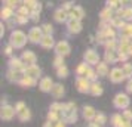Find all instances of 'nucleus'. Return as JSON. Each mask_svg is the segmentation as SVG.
<instances>
[{
  "label": "nucleus",
  "instance_id": "obj_24",
  "mask_svg": "<svg viewBox=\"0 0 132 127\" xmlns=\"http://www.w3.org/2000/svg\"><path fill=\"white\" fill-rule=\"evenodd\" d=\"M122 123H123V118L120 115H113V126L114 127H122Z\"/></svg>",
  "mask_w": 132,
  "mask_h": 127
},
{
  "label": "nucleus",
  "instance_id": "obj_29",
  "mask_svg": "<svg viewBox=\"0 0 132 127\" xmlns=\"http://www.w3.org/2000/svg\"><path fill=\"white\" fill-rule=\"evenodd\" d=\"M123 74H125L126 77H131V75H132V65L126 64L125 67H123Z\"/></svg>",
  "mask_w": 132,
  "mask_h": 127
},
{
  "label": "nucleus",
  "instance_id": "obj_41",
  "mask_svg": "<svg viewBox=\"0 0 132 127\" xmlns=\"http://www.w3.org/2000/svg\"><path fill=\"white\" fill-rule=\"evenodd\" d=\"M123 18H128V19L132 18V9H126L125 13H123Z\"/></svg>",
  "mask_w": 132,
  "mask_h": 127
},
{
  "label": "nucleus",
  "instance_id": "obj_26",
  "mask_svg": "<svg viewBox=\"0 0 132 127\" xmlns=\"http://www.w3.org/2000/svg\"><path fill=\"white\" fill-rule=\"evenodd\" d=\"M67 74H68V70H67L65 65H62V67L58 68V77L64 79V77H67Z\"/></svg>",
  "mask_w": 132,
  "mask_h": 127
},
{
  "label": "nucleus",
  "instance_id": "obj_32",
  "mask_svg": "<svg viewBox=\"0 0 132 127\" xmlns=\"http://www.w3.org/2000/svg\"><path fill=\"white\" fill-rule=\"evenodd\" d=\"M48 118H49V121L56 120V118H58V112H55V111H51V112L48 114Z\"/></svg>",
  "mask_w": 132,
  "mask_h": 127
},
{
  "label": "nucleus",
  "instance_id": "obj_40",
  "mask_svg": "<svg viewBox=\"0 0 132 127\" xmlns=\"http://www.w3.org/2000/svg\"><path fill=\"white\" fill-rule=\"evenodd\" d=\"M62 64H64V62H62V58H61L60 55H58V58H56V59H55V67H62Z\"/></svg>",
  "mask_w": 132,
  "mask_h": 127
},
{
  "label": "nucleus",
  "instance_id": "obj_8",
  "mask_svg": "<svg viewBox=\"0 0 132 127\" xmlns=\"http://www.w3.org/2000/svg\"><path fill=\"white\" fill-rule=\"evenodd\" d=\"M39 74H40V70L36 65H30V67L25 68V75H28V77L36 79V77H39Z\"/></svg>",
  "mask_w": 132,
  "mask_h": 127
},
{
  "label": "nucleus",
  "instance_id": "obj_35",
  "mask_svg": "<svg viewBox=\"0 0 132 127\" xmlns=\"http://www.w3.org/2000/svg\"><path fill=\"white\" fill-rule=\"evenodd\" d=\"M85 75H86V79H89V80H94V79L96 77V75H95V73H94L92 70H88V73L85 74Z\"/></svg>",
  "mask_w": 132,
  "mask_h": 127
},
{
  "label": "nucleus",
  "instance_id": "obj_39",
  "mask_svg": "<svg viewBox=\"0 0 132 127\" xmlns=\"http://www.w3.org/2000/svg\"><path fill=\"white\" fill-rule=\"evenodd\" d=\"M27 16H21V15H18V16H16V22H18V24H24V22H27Z\"/></svg>",
  "mask_w": 132,
  "mask_h": 127
},
{
  "label": "nucleus",
  "instance_id": "obj_3",
  "mask_svg": "<svg viewBox=\"0 0 132 127\" xmlns=\"http://www.w3.org/2000/svg\"><path fill=\"white\" fill-rule=\"evenodd\" d=\"M114 105H116L117 108H126V106L129 105V99H128L126 95L119 93V95L116 96V99H114Z\"/></svg>",
  "mask_w": 132,
  "mask_h": 127
},
{
  "label": "nucleus",
  "instance_id": "obj_20",
  "mask_svg": "<svg viewBox=\"0 0 132 127\" xmlns=\"http://www.w3.org/2000/svg\"><path fill=\"white\" fill-rule=\"evenodd\" d=\"M107 65L105 64H98V68H96V73L98 75H107Z\"/></svg>",
  "mask_w": 132,
  "mask_h": 127
},
{
  "label": "nucleus",
  "instance_id": "obj_33",
  "mask_svg": "<svg viewBox=\"0 0 132 127\" xmlns=\"http://www.w3.org/2000/svg\"><path fill=\"white\" fill-rule=\"evenodd\" d=\"M110 16H111V11H110V9H105V11L101 13V18L102 19H108Z\"/></svg>",
  "mask_w": 132,
  "mask_h": 127
},
{
  "label": "nucleus",
  "instance_id": "obj_38",
  "mask_svg": "<svg viewBox=\"0 0 132 127\" xmlns=\"http://www.w3.org/2000/svg\"><path fill=\"white\" fill-rule=\"evenodd\" d=\"M24 3H25V6H28V7L36 6V0H24Z\"/></svg>",
  "mask_w": 132,
  "mask_h": 127
},
{
  "label": "nucleus",
  "instance_id": "obj_27",
  "mask_svg": "<svg viewBox=\"0 0 132 127\" xmlns=\"http://www.w3.org/2000/svg\"><path fill=\"white\" fill-rule=\"evenodd\" d=\"M105 61H107V62H114V61H116V56H114L113 50H107V53H105Z\"/></svg>",
  "mask_w": 132,
  "mask_h": 127
},
{
  "label": "nucleus",
  "instance_id": "obj_44",
  "mask_svg": "<svg viewBox=\"0 0 132 127\" xmlns=\"http://www.w3.org/2000/svg\"><path fill=\"white\" fill-rule=\"evenodd\" d=\"M126 58H128V53H122V52L119 53V59H120V61H125Z\"/></svg>",
  "mask_w": 132,
  "mask_h": 127
},
{
  "label": "nucleus",
  "instance_id": "obj_4",
  "mask_svg": "<svg viewBox=\"0 0 132 127\" xmlns=\"http://www.w3.org/2000/svg\"><path fill=\"white\" fill-rule=\"evenodd\" d=\"M125 77L126 75L123 74V70H119V68H114L113 71L110 73V80H111L113 83H119V81H122Z\"/></svg>",
  "mask_w": 132,
  "mask_h": 127
},
{
  "label": "nucleus",
  "instance_id": "obj_42",
  "mask_svg": "<svg viewBox=\"0 0 132 127\" xmlns=\"http://www.w3.org/2000/svg\"><path fill=\"white\" fill-rule=\"evenodd\" d=\"M15 109H16V112H21V111H24V109H25L24 103H22V102H19L18 105H16V108H15Z\"/></svg>",
  "mask_w": 132,
  "mask_h": 127
},
{
  "label": "nucleus",
  "instance_id": "obj_46",
  "mask_svg": "<svg viewBox=\"0 0 132 127\" xmlns=\"http://www.w3.org/2000/svg\"><path fill=\"white\" fill-rule=\"evenodd\" d=\"M71 5H73V3H70V2H67L65 5H64V11H65V12H67V11H68V9L71 7Z\"/></svg>",
  "mask_w": 132,
  "mask_h": 127
},
{
  "label": "nucleus",
  "instance_id": "obj_6",
  "mask_svg": "<svg viewBox=\"0 0 132 127\" xmlns=\"http://www.w3.org/2000/svg\"><path fill=\"white\" fill-rule=\"evenodd\" d=\"M15 111L16 109H13L12 106H3L2 108V118L3 120H11L13 117V114H15Z\"/></svg>",
  "mask_w": 132,
  "mask_h": 127
},
{
  "label": "nucleus",
  "instance_id": "obj_5",
  "mask_svg": "<svg viewBox=\"0 0 132 127\" xmlns=\"http://www.w3.org/2000/svg\"><path fill=\"white\" fill-rule=\"evenodd\" d=\"M55 49H56V53L60 55V56H65V55L70 53V46H68L67 42H60Z\"/></svg>",
  "mask_w": 132,
  "mask_h": 127
},
{
  "label": "nucleus",
  "instance_id": "obj_10",
  "mask_svg": "<svg viewBox=\"0 0 132 127\" xmlns=\"http://www.w3.org/2000/svg\"><path fill=\"white\" fill-rule=\"evenodd\" d=\"M68 28H70L71 33H79L82 30V24H80L79 19H70L68 21Z\"/></svg>",
  "mask_w": 132,
  "mask_h": 127
},
{
  "label": "nucleus",
  "instance_id": "obj_17",
  "mask_svg": "<svg viewBox=\"0 0 132 127\" xmlns=\"http://www.w3.org/2000/svg\"><path fill=\"white\" fill-rule=\"evenodd\" d=\"M55 19L58 21V22H64L67 19V12L64 9H61V11H56L55 12Z\"/></svg>",
  "mask_w": 132,
  "mask_h": 127
},
{
  "label": "nucleus",
  "instance_id": "obj_30",
  "mask_svg": "<svg viewBox=\"0 0 132 127\" xmlns=\"http://www.w3.org/2000/svg\"><path fill=\"white\" fill-rule=\"evenodd\" d=\"M88 70H89L88 65H86V64H82V65H79V68H77V74H80V75H82V74H86Z\"/></svg>",
  "mask_w": 132,
  "mask_h": 127
},
{
  "label": "nucleus",
  "instance_id": "obj_51",
  "mask_svg": "<svg viewBox=\"0 0 132 127\" xmlns=\"http://www.w3.org/2000/svg\"><path fill=\"white\" fill-rule=\"evenodd\" d=\"M89 127H98V124H96V123H94V124H90Z\"/></svg>",
  "mask_w": 132,
  "mask_h": 127
},
{
  "label": "nucleus",
  "instance_id": "obj_13",
  "mask_svg": "<svg viewBox=\"0 0 132 127\" xmlns=\"http://www.w3.org/2000/svg\"><path fill=\"white\" fill-rule=\"evenodd\" d=\"M22 61L27 62V64H30V65H34V62H36V56L33 52H24L22 55Z\"/></svg>",
  "mask_w": 132,
  "mask_h": 127
},
{
  "label": "nucleus",
  "instance_id": "obj_18",
  "mask_svg": "<svg viewBox=\"0 0 132 127\" xmlns=\"http://www.w3.org/2000/svg\"><path fill=\"white\" fill-rule=\"evenodd\" d=\"M19 83H21L22 86H34V84H36V80L33 79V77H28V75H24V79L21 80Z\"/></svg>",
  "mask_w": 132,
  "mask_h": 127
},
{
  "label": "nucleus",
  "instance_id": "obj_14",
  "mask_svg": "<svg viewBox=\"0 0 132 127\" xmlns=\"http://www.w3.org/2000/svg\"><path fill=\"white\" fill-rule=\"evenodd\" d=\"M83 115L85 118H88V120H92L94 117H95V109L92 108V106H85L83 108Z\"/></svg>",
  "mask_w": 132,
  "mask_h": 127
},
{
  "label": "nucleus",
  "instance_id": "obj_7",
  "mask_svg": "<svg viewBox=\"0 0 132 127\" xmlns=\"http://www.w3.org/2000/svg\"><path fill=\"white\" fill-rule=\"evenodd\" d=\"M85 59L88 64H98V55L95 50H88L85 53Z\"/></svg>",
  "mask_w": 132,
  "mask_h": 127
},
{
  "label": "nucleus",
  "instance_id": "obj_21",
  "mask_svg": "<svg viewBox=\"0 0 132 127\" xmlns=\"http://www.w3.org/2000/svg\"><path fill=\"white\" fill-rule=\"evenodd\" d=\"M18 114H19V120H21V121H27V120H30V117H31V115H30V111H28L27 108H25L24 111L18 112Z\"/></svg>",
  "mask_w": 132,
  "mask_h": 127
},
{
  "label": "nucleus",
  "instance_id": "obj_53",
  "mask_svg": "<svg viewBox=\"0 0 132 127\" xmlns=\"http://www.w3.org/2000/svg\"><path fill=\"white\" fill-rule=\"evenodd\" d=\"M126 2H128V0H122V3H126Z\"/></svg>",
  "mask_w": 132,
  "mask_h": 127
},
{
  "label": "nucleus",
  "instance_id": "obj_49",
  "mask_svg": "<svg viewBox=\"0 0 132 127\" xmlns=\"http://www.w3.org/2000/svg\"><path fill=\"white\" fill-rule=\"evenodd\" d=\"M55 127H65V126H64V123H62V121H60V123H56V124H55Z\"/></svg>",
  "mask_w": 132,
  "mask_h": 127
},
{
  "label": "nucleus",
  "instance_id": "obj_43",
  "mask_svg": "<svg viewBox=\"0 0 132 127\" xmlns=\"http://www.w3.org/2000/svg\"><path fill=\"white\" fill-rule=\"evenodd\" d=\"M122 127H132L131 121H128V120H123V123H122Z\"/></svg>",
  "mask_w": 132,
  "mask_h": 127
},
{
  "label": "nucleus",
  "instance_id": "obj_37",
  "mask_svg": "<svg viewBox=\"0 0 132 127\" xmlns=\"http://www.w3.org/2000/svg\"><path fill=\"white\" fill-rule=\"evenodd\" d=\"M105 47L108 49V50H113L114 49V40L111 38V40H108L107 43H105Z\"/></svg>",
  "mask_w": 132,
  "mask_h": 127
},
{
  "label": "nucleus",
  "instance_id": "obj_25",
  "mask_svg": "<svg viewBox=\"0 0 132 127\" xmlns=\"http://www.w3.org/2000/svg\"><path fill=\"white\" fill-rule=\"evenodd\" d=\"M12 16V9L7 6V7H5L3 11H2V18H5V19H9Z\"/></svg>",
  "mask_w": 132,
  "mask_h": 127
},
{
  "label": "nucleus",
  "instance_id": "obj_48",
  "mask_svg": "<svg viewBox=\"0 0 132 127\" xmlns=\"http://www.w3.org/2000/svg\"><path fill=\"white\" fill-rule=\"evenodd\" d=\"M128 92H131L132 93V79H131V81L128 83Z\"/></svg>",
  "mask_w": 132,
  "mask_h": 127
},
{
  "label": "nucleus",
  "instance_id": "obj_47",
  "mask_svg": "<svg viewBox=\"0 0 132 127\" xmlns=\"http://www.w3.org/2000/svg\"><path fill=\"white\" fill-rule=\"evenodd\" d=\"M5 53H6V55H11V53H12V47H11V46H7L6 50H5Z\"/></svg>",
  "mask_w": 132,
  "mask_h": 127
},
{
  "label": "nucleus",
  "instance_id": "obj_9",
  "mask_svg": "<svg viewBox=\"0 0 132 127\" xmlns=\"http://www.w3.org/2000/svg\"><path fill=\"white\" fill-rule=\"evenodd\" d=\"M77 89H79V92L85 93V92H89L90 84L88 83V80L86 79H79L77 80Z\"/></svg>",
  "mask_w": 132,
  "mask_h": 127
},
{
  "label": "nucleus",
  "instance_id": "obj_50",
  "mask_svg": "<svg viewBox=\"0 0 132 127\" xmlns=\"http://www.w3.org/2000/svg\"><path fill=\"white\" fill-rule=\"evenodd\" d=\"M43 127H54V126H52V124H51V121H49V123H46Z\"/></svg>",
  "mask_w": 132,
  "mask_h": 127
},
{
  "label": "nucleus",
  "instance_id": "obj_45",
  "mask_svg": "<svg viewBox=\"0 0 132 127\" xmlns=\"http://www.w3.org/2000/svg\"><path fill=\"white\" fill-rule=\"evenodd\" d=\"M7 3H9V7H12L13 5H15V3H18L19 0H6Z\"/></svg>",
  "mask_w": 132,
  "mask_h": 127
},
{
  "label": "nucleus",
  "instance_id": "obj_36",
  "mask_svg": "<svg viewBox=\"0 0 132 127\" xmlns=\"http://www.w3.org/2000/svg\"><path fill=\"white\" fill-rule=\"evenodd\" d=\"M113 25H114V27H122V28L125 27V25H123V21H122V19H120V18L114 19V21H113Z\"/></svg>",
  "mask_w": 132,
  "mask_h": 127
},
{
  "label": "nucleus",
  "instance_id": "obj_28",
  "mask_svg": "<svg viewBox=\"0 0 132 127\" xmlns=\"http://www.w3.org/2000/svg\"><path fill=\"white\" fill-rule=\"evenodd\" d=\"M95 123L98 124V126H102L104 123H105V117L102 114H98V115H95Z\"/></svg>",
  "mask_w": 132,
  "mask_h": 127
},
{
  "label": "nucleus",
  "instance_id": "obj_52",
  "mask_svg": "<svg viewBox=\"0 0 132 127\" xmlns=\"http://www.w3.org/2000/svg\"><path fill=\"white\" fill-rule=\"evenodd\" d=\"M129 55H132V44H131V47H129Z\"/></svg>",
  "mask_w": 132,
  "mask_h": 127
},
{
  "label": "nucleus",
  "instance_id": "obj_16",
  "mask_svg": "<svg viewBox=\"0 0 132 127\" xmlns=\"http://www.w3.org/2000/svg\"><path fill=\"white\" fill-rule=\"evenodd\" d=\"M89 92L94 95V96H100L102 93V87H101V84H98V83H94V84H90V89H89Z\"/></svg>",
  "mask_w": 132,
  "mask_h": 127
},
{
  "label": "nucleus",
  "instance_id": "obj_15",
  "mask_svg": "<svg viewBox=\"0 0 132 127\" xmlns=\"http://www.w3.org/2000/svg\"><path fill=\"white\" fill-rule=\"evenodd\" d=\"M42 46L45 49H49V47H52V46H54V38H52V37L51 36H43V38H42Z\"/></svg>",
  "mask_w": 132,
  "mask_h": 127
},
{
  "label": "nucleus",
  "instance_id": "obj_31",
  "mask_svg": "<svg viewBox=\"0 0 132 127\" xmlns=\"http://www.w3.org/2000/svg\"><path fill=\"white\" fill-rule=\"evenodd\" d=\"M43 33H45L46 36H51V33H52V25L45 24V25H43Z\"/></svg>",
  "mask_w": 132,
  "mask_h": 127
},
{
  "label": "nucleus",
  "instance_id": "obj_23",
  "mask_svg": "<svg viewBox=\"0 0 132 127\" xmlns=\"http://www.w3.org/2000/svg\"><path fill=\"white\" fill-rule=\"evenodd\" d=\"M9 64H11V67H12V68H15L16 71H18V70H22V65H21V61H19V59H16V58H15V59H11V62H9Z\"/></svg>",
  "mask_w": 132,
  "mask_h": 127
},
{
  "label": "nucleus",
  "instance_id": "obj_2",
  "mask_svg": "<svg viewBox=\"0 0 132 127\" xmlns=\"http://www.w3.org/2000/svg\"><path fill=\"white\" fill-rule=\"evenodd\" d=\"M43 38V34H42V30L40 28H37V27H34V28H31L30 34H28V40L33 43H39L42 42Z\"/></svg>",
  "mask_w": 132,
  "mask_h": 127
},
{
  "label": "nucleus",
  "instance_id": "obj_11",
  "mask_svg": "<svg viewBox=\"0 0 132 127\" xmlns=\"http://www.w3.org/2000/svg\"><path fill=\"white\" fill-rule=\"evenodd\" d=\"M70 18L71 19H80L83 18V11H82V7H73L71 11H70Z\"/></svg>",
  "mask_w": 132,
  "mask_h": 127
},
{
  "label": "nucleus",
  "instance_id": "obj_1",
  "mask_svg": "<svg viewBox=\"0 0 132 127\" xmlns=\"http://www.w3.org/2000/svg\"><path fill=\"white\" fill-rule=\"evenodd\" d=\"M25 40H27V37H25V34L22 31H13L12 36H11V43L15 47H22Z\"/></svg>",
  "mask_w": 132,
  "mask_h": 127
},
{
  "label": "nucleus",
  "instance_id": "obj_34",
  "mask_svg": "<svg viewBox=\"0 0 132 127\" xmlns=\"http://www.w3.org/2000/svg\"><path fill=\"white\" fill-rule=\"evenodd\" d=\"M123 118L128 121H131L132 120V111H129V109H126L125 112H123Z\"/></svg>",
  "mask_w": 132,
  "mask_h": 127
},
{
  "label": "nucleus",
  "instance_id": "obj_19",
  "mask_svg": "<svg viewBox=\"0 0 132 127\" xmlns=\"http://www.w3.org/2000/svg\"><path fill=\"white\" fill-rule=\"evenodd\" d=\"M52 93H54V96H55V97L62 96V93H64V89H62V86H61V84H55L54 87H52Z\"/></svg>",
  "mask_w": 132,
  "mask_h": 127
},
{
  "label": "nucleus",
  "instance_id": "obj_12",
  "mask_svg": "<svg viewBox=\"0 0 132 127\" xmlns=\"http://www.w3.org/2000/svg\"><path fill=\"white\" fill-rule=\"evenodd\" d=\"M52 87H54V84H52V80L51 79H43L42 81H40V89H42L43 92H49L52 90Z\"/></svg>",
  "mask_w": 132,
  "mask_h": 127
},
{
  "label": "nucleus",
  "instance_id": "obj_22",
  "mask_svg": "<svg viewBox=\"0 0 132 127\" xmlns=\"http://www.w3.org/2000/svg\"><path fill=\"white\" fill-rule=\"evenodd\" d=\"M122 34H123V37L131 38V37H132V25H125V27H123V30H122Z\"/></svg>",
  "mask_w": 132,
  "mask_h": 127
}]
</instances>
